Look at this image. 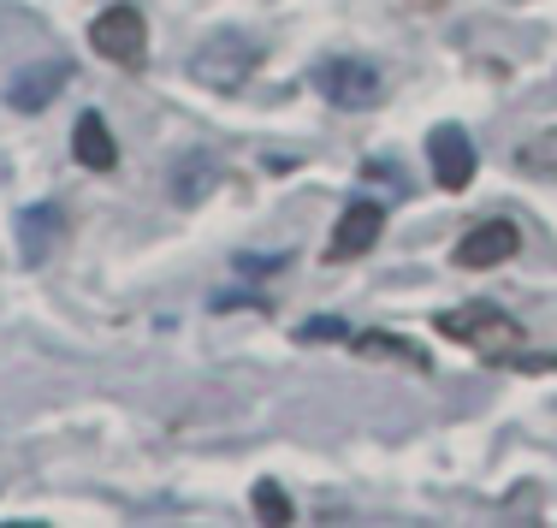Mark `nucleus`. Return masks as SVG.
<instances>
[{"label": "nucleus", "mask_w": 557, "mask_h": 528, "mask_svg": "<svg viewBox=\"0 0 557 528\" xmlns=\"http://www.w3.org/2000/svg\"><path fill=\"white\" fill-rule=\"evenodd\" d=\"M440 333L457 339V345L481 351V356H516L522 345V327L510 315H498L493 303H469V309H445L440 315Z\"/></svg>", "instance_id": "1"}, {"label": "nucleus", "mask_w": 557, "mask_h": 528, "mask_svg": "<svg viewBox=\"0 0 557 528\" xmlns=\"http://www.w3.org/2000/svg\"><path fill=\"white\" fill-rule=\"evenodd\" d=\"M256 60H261V48L249 42L244 30H214L202 48H196L190 77H196V84H208V89H237L249 72H256Z\"/></svg>", "instance_id": "2"}, {"label": "nucleus", "mask_w": 557, "mask_h": 528, "mask_svg": "<svg viewBox=\"0 0 557 528\" xmlns=\"http://www.w3.org/2000/svg\"><path fill=\"white\" fill-rule=\"evenodd\" d=\"M89 48H96L101 60L137 72V65L149 60V24H143L137 7H108L96 24H89Z\"/></svg>", "instance_id": "3"}, {"label": "nucleus", "mask_w": 557, "mask_h": 528, "mask_svg": "<svg viewBox=\"0 0 557 528\" xmlns=\"http://www.w3.org/2000/svg\"><path fill=\"white\" fill-rule=\"evenodd\" d=\"M314 89H321L333 108H374L380 101V72L368 60H326L321 72H314Z\"/></svg>", "instance_id": "4"}, {"label": "nucleus", "mask_w": 557, "mask_h": 528, "mask_svg": "<svg viewBox=\"0 0 557 528\" xmlns=\"http://www.w3.org/2000/svg\"><path fill=\"white\" fill-rule=\"evenodd\" d=\"M428 161H433V179H440L445 191H469L481 155H474V143L462 125H433L428 131Z\"/></svg>", "instance_id": "5"}, {"label": "nucleus", "mask_w": 557, "mask_h": 528, "mask_svg": "<svg viewBox=\"0 0 557 528\" xmlns=\"http://www.w3.org/2000/svg\"><path fill=\"white\" fill-rule=\"evenodd\" d=\"M380 232H386V208L380 202H350L338 214L333 237H326V261H356L368 256V249L380 244Z\"/></svg>", "instance_id": "6"}, {"label": "nucleus", "mask_w": 557, "mask_h": 528, "mask_svg": "<svg viewBox=\"0 0 557 528\" xmlns=\"http://www.w3.org/2000/svg\"><path fill=\"white\" fill-rule=\"evenodd\" d=\"M65 77H72V60L24 65V72L12 77V84H7V101H12V108H18V113H42L48 101H54L60 89H65Z\"/></svg>", "instance_id": "7"}, {"label": "nucleus", "mask_w": 557, "mask_h": 528, "mask_svg": "<svg viewBox=\"0 0 557 528\" xmlns=\"http://www.w3.org/2000/svg\"><path fill=\"white\" fill-rule=\"evenodd\" d=\"M516 244H522V237H516L510 220H481V226L457 244V268H498V261L516 256Z\"/></svg>", "instance_id": "8"}, {"label": "nucleus", "mask_w": 557, "mask_h": 528, "mask_svg": "<svg viewBox=\"0 0 557 528\" xmlns=\"http://www.w3.org/2000/svg\"><path fill=\"white\" fill-rule=\"evenodd\" d=\"M72 155L89 167V173H113V161H119V143H113V131H108V119L101 113H84L72 125Z\"/></svg>", "instance_id": "9"}, {"label": "nucleus", "mask_w": 557, "mask_h": 528, "mask_svg": "<svg viewBox=\"0 0 557 528\" xmlns=\"http://www.w3.org/2000/svg\"><path fill=\"white\" fill-rule=\"evenodd\" d=\"M60 244V208L54 202H36V208H24L18 214V249H24V261H42L48 249Z\"/></svg>", "instance_id": "10"}, {"label": "nucleus", "mask_w": 557, "mask_h": 528, "mask_svg": "<svg viewBox=\"0 0 557 528\" xmlns=\"http://www.w3.org/2000/svg\"><path fill=\"white\" fill-rule=\"evenodd\" d=\"M516 167H522V173H557V131L528 137L522 149H516Z\"/></svg>", "instance_id": "11"}, {"label": "nucleus", "mask_w": 557, "mask_h": 528, "mask_svg": "<svg viewBox=\"0 0 557 528\" xmlns=\"http://www.w3.org/2000/svg\"><path fill=\"white\" fill-rule=\"evenodd\" d=\"M356 351H368V356H397V363H409V368H428V356H421L416 345H404V339H386V333L356 339Z\"/></svg>", "instance_id": "12"}, {"label": "nucleus", "mask_w": 557, "mask_h": 528, "mask_svg": "<svg viewBox=\"0 0 557 528\" xmlns=\"http://www.w3.org/2000/svg\"><path fill=\"white\" fill-rule=\"evenodd\" d=\"M256 517L261 523H290V499L273 481H256Z\"/></svg>", "instance_id": "13"}, {"label": "nucleus", "mask_w": 557, "mask_h": 528, "mask_svg": "<svg viewBox=\"0 0 557 528\" xmlns=\"http://www.w3.org/2000/svg\"><path fill=\"white\" fill-rule=\"evenodd\" d=\"M302 339H344V321H309Z\"/></svg>", "instance_id": "14"}]
</instances>
